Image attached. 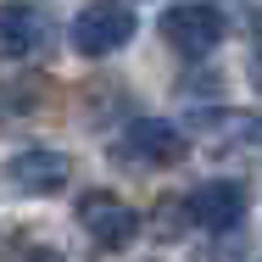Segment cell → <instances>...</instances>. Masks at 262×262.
Returning <instances> with one entry per match:
<instances>
[{
  "label": "cell",
  "mask_w": 262,
  "mask_h": 262,
  "mask_svg": "<svg viewBox=\"0 0 262 262\" xmlns=\"http://www.w3.org/2000/svg\"><path fill=\"white\" fill-rule=\"evenodd\" d=\"M184 128L179 123H162V117H140L128 123L117 140H112V162L117 167H134V173H157V167H173L184 157Z\"/></svg>",
  "instance_id": "obj_1"
},
{
  "label": "cell",
  "mask_w": 262,
  "mask_h": 262,
  "mask_svg": "<svg viewBox=\"0 0 262 262\" xmlns=\"http://www.w3.org/2000/svg\"><path fill=\"white\" fill-rule=\"evenodd\" d=\"M134 6L128 0H90L73 17V51L78 56H112L134 39Z\"/></svg>",
  "instance_id": "obj_2"
},
{
  "label": "cell",
  "mask_w": 262,
  "mask_h": 262,
  "mask_svg": "<svg viewBox=\"0 0 262 262\" xmlns=\"http://www.w3.org/2000/svg\"><path fill=\"white\" fill-rule=\"evenodd\" d=\"M78 229L90 234V246L123 251V246L140 234V212L128 207L123 195H112V190H90V195L78 201Z\"/></svg>",
  "instance_id": "obj_3"
},
{
  "label": "cell",
  "mask_w": 262,
  "mask_h": 262,
  "mask_svg": "<svg viewBox=\"0 0 262 262\" xmlns=\"http://www.w3.org/2000/svg\"><path fill=\"white\" fill-rule=\"evenodd\" d=\"M162 39L179 56H207L223 39V11L207 0H184V6H167L162 11Z\"/></svg>",
  "instance_id": "obj_4"
},
{
  "label": "cell",
  "mask_w": 262,
  "mask_h": 262,
  "mask_svg": "<svg viewBox=\"0 0 262 262\" xmlns=\"http://www.w3.org/2000/svg\"><path fill=\"white\" fill-rule=\"evenodd\" d=\"M67 179H73V162L61 157V151H45V145L17 151V157L6 162V184L17 195H61Z\"/></svg>",
  "instance_id": "obj_5"
},
{
  "label": "cell",
  "mask_w": 262,
  "mask_h": 262,
  "mask_svg": "<svg viewBox=\"0 0 262 262\" xmlns=\"http://www.w3.org/2000/svg\"><path fill=\"white\" fill-rule=\"evenodd\" d=\"M190 223H195V229H212V234L240 229V223H246V184H234V179L201 184V190L190 195Z\"/></svg>",
  "instance_id": "obj_6"
},
{
  "label": "cell",
  "mask_w": 262,
  "mask_h": 262,
  "mask_svg": "<svg viewBox=\"0 0 262 262\" xmlns=\"http://www.w3.org/2000/svg\"><path fill=\"white\" fill-rule=\"evenodd\" d=\"M51 45V23L34 6H0V61H34Z\"/></svg>",
  "instance_id": "obj_7"
},
{
  "label": "cell",
  "mask_w": 262,
  "mask_h": 262,
  "mask_svg": "<svg viewBox=\"0 0 262 262\" xmlns=\"http://www.w3.org/2000/svg\"><path fill=\"white\" fill-rule=\"evenodd\" d=\"M34 95H28V84H0V117H17V112H28Z\"/></svg>",
  "instance_id": "obj_8"
}]
</instances>
